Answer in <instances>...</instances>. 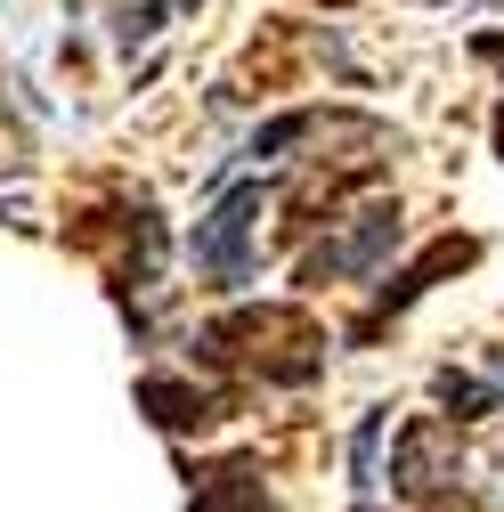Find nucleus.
I'll list each match as a JSON object with an SVG mask.
<instances>
[{
    "instance_id": "20e7f679",
    "label": "nucleus",
    "mask_w": 504,
    "mask_h": 512,
    "mask_svg": "<svg viewBox=\"0 0 504 512\" xmlns=\"http://www.w3.org/2000/svg\"><path fill=\"white\" fill-rule=\"evenodd\" d=\"M472 261H480V236H439V244L423 252V261H407V269H399L383 293H374V309L358 317V342H374V334H383L391 317H407V309H415V301H423L439 277H456V269H472Z\"/></svg>"
},
{
    "instance_id": "1a4fd4ad",
    "label": "nucleus",
    "mask_w": 504,
    "mask_h": 512,
    "mask_svg": "<svg viewBox=\"0 0 504 512\" xmlns=\"http://www.w3.org/2000/svg\"><path fill=\"white\" fill-rule=\"evenodd\" d=\"M383 431H391V407H366L358 431H350V480H358V496L383 488Z\"/></svg>"
},
{
    "instance_id": "423d86ee",
    "label": "nucleus",
    "mask_w": 504,
    "mask_h": 512,
    "mask_svg": "<svg viewBox=\"0 0 504 512\" xmlns=\"http://www.w3.org/2000/svg\"><path fill=\"white\" fill-rule=\"evenodd\" d=\"M187 512H269V488H261V456H228V464H204L187 480Z\"/></svg>"
},
{
    "instance_id": "f03ea898",
    "label": "nucleus",
    "mask_w": 504,
    "mask_h": 512,
    "mask_svg": "<svg viewBox=\"0 0 504 512\" xmlns=\"http://www.w3.org/2000/svg\"><path fill=\"white\" fill-rule=\"evenodd\" d=\"M220 334L252 342L244 358L261 366V382H285V391H301V382L326 374V334L309 326L301 309H236V317H212Z\"/></svg>"
},
{
    "instance_id": "6e6552de",
    "label": "nucleus",
    "mask_w": 504,
    "mask_h": 512,
    "mask_svg": "<svg viewBox=\"0 0 504 512\" xmlns=\"http://www.w3.org/2000/svg\"><path fill=\"white\" fill-rule=\"evenodd\" d=\"M431 399L448 407V423H480V415H504V382H496V374L480 382V374H464V366H439V374H431Z\"/></svg>"
},
{
    "instance_id": "7ed1b4c3",
    "label": "nucleus",
    "mask_w": 504,
    "mask_h": 512,
    "mask_svg": "<svg viewBox=\"0 0 504 512\" xmlns=\"http://www.w3.org/2000/svg\"><path fill=\"white\" fill-rule=\"evenodd\" d=\"M261 212H269V187L261 179H244V187H228V196L196 220V236H187V261H196L212 285H228V293H244L252 285V236H261Z\"/></svg>"
},
{
    "instance_id": "4468645a",
    "label": "nucleus",
    "mask_w": 504,
    "mask_h": 512,
    "mask_svg": "<svg viewBox=\"0 0 504 512\" xmlns=\"http://www.w3.org/2000/svg\"><path fill=\"white\" fill-rule=\"evenodd\" d=\"M171 9H204V0H171Z\"/></svg>"
},
{
    "instance_id": "f257e3e1",
    "label": "nucleus",
    "mask_w": 504,
    "mask_h": 512,
    "mask_svg": "<svg viewBox=\"0 0 504 512\" xmlns=\"http://www.w3.org/2000/svg\"><path fill=\"white\" fill-rule=\"evenodd\" d=\"M399 244H407V212H399V204H366V212H350L334 236H318V244L301 252L293 285L318 293V285H342V277H383Z\"/></svg>"
},
{
    "instance_id": "9d476101",
    "label": "nucleus",
    "mask_w": 504,
    "mask_h": 512,
    "mask_svg": "<svg viewBox=\"0 0 504 512\" xmlns=\"http://www.w3.org/2000/svg\"><path fill=\"white\" fill-rule=\"evenodd\" d=\"M318 122H326L318 106H293V114H277V122H261V131L244 139V163H277L285 147H301L309 131H318Z\"/></svg>"
},
{
    "instance_id": "0eeeda50",
    "label": "nucleus",
    "mask_w": 504,
    "mask_h": 512,
    "mask_svg": "<svg viewBox=\"0 0 504 512\" xmlns=\"http://www.w3.org/2000/svg\"><path fill=\"white\" fill-rule=\"evenodd\" d=\"M139 407H147L163 431H204V423L228 415L220 391H196V382H171V374H147V382H139Z\"/></svg>"
},
{
    "instance_id": "f8f14e48",
    "label": "nucleus",
    "mask_w": 504,
    "mask_h": 512,
    "mask_svg": "<svg viewBox=\"0 0 504 512\" xmlns=\"http://www.w3.org/2000/svg\"><path fill=\"white\" fill-rule=\"evenodd\" d=\"M415 512H488V504H472V496H464V480H456V488H439V496H423Z\"/></svg>"
},
{
    "instance_id": "39448f33",
    "label": "nucleus",
    "mask_w": 504,
    "mask_h": 512,
    "mask_svg": "<svg viewBox=\"0 0 504 512\" xmlns=\"http://www.w3.org/2000/svg\"><path fill=\"white\" fill-rule=\"evenodd\" d=\"M391 488H399L407 504H423V496H439V488H456V439H448V423L415 415V423L399 431V464H391Z\"/></svg>"
},
{
    "instance_id": "ddd939ff",
    "label": "nucleus",
    "mask_w": 504,
    "mask_h": 512,
    "mask_svg": "<svg viewBox=\"0 0 504 512\" xmlns=\"http://www.w3.org/2000/svg\"><path fill=\"white\" fill-rule=\"evenodd\" d=\"M472 57H488V66H504V33H480V41H472Z\"/></svg>"
},
{
    "instance_id": "9b49d317",
    "label": "nucleus",
    "mask_w": 504,
    "mask_h": 512,
    "mask_svg": "<svg viewBox=\"0 0 504 512\" xmlns=\"http://www.w3.org/2000/svg\"><path fill=\"white\" fill-rule=\"evenodd\" d=\"M163 17H171V0H122V9H114V41L139 49V41H155Z\"/></svg>"
}]
</instances>
